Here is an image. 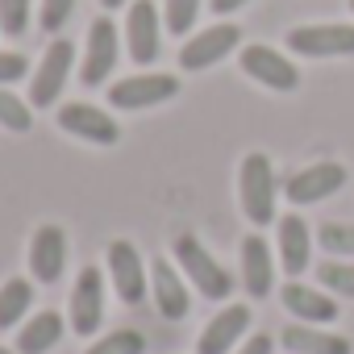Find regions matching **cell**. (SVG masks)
Masks as SVG:
<instances>
[{
  "label": "cell",
  "mask_w": 354,
  "mask_h": 354,
  "mask_svg": "<svg viewBox=\"0 0 354 354\" xmlns=\"http://www.w3.org/2000/svg\"><path fill=\"white\" fill-rule=\"evenodd\" d=\"M238 196H242V213L250 225H271L275 221V196H279V180L267 154H246L238 167Z\"/></svg>",
  "instance_id": "1"
},
{
  "label": "cell",
  "mask_w": 354,
  "mask_h": 354,
  "mask_svg": "<svg viewBox=\"0 0 354 354\" xmlns=\"http://www.w3.org/2000/svg\"><path fill=\"white\" fill-rule=\"evenodd\" d=\"M171 254H175V263H180L184 279L196 283L201 296H209V300H230V296H234V275L201 246V238L180 234V238L171 242Z\"/></svg>",
  "instance_id": "2"
},
{
  "label": "cell",
  "mask_w": 354,
  "mask_h": 354,
  "mask_svg": "<svg viewBox=\"0 0 354 354\" xmlns=\"http://www.w3.org/2000/svg\"><path fill=\"white\" fill-rule=\"evenodd\" d=\"M175 92H180V80L175 75H129V80H117L109 88V104L113 109H129V113H142V109H154L162 100H171Z\"/></svg>",
  "instance_id": "3"
},
{
  "label": "cell",
  "mask_w": 354,
  "mask_h": 354,
  "mask_svg": "<svg viewBox=\"0 0 354 354\" xmlns=\"http://www.w3.org/2000/svg\"><path fill=\"white\" fill-rule=\"evenodd\" d=\"M104 263H109V279H113L117 300H125V304H142V300H146V267H142L138 246L125 242V238H117V242H109Z\"/></svg>",
  "instance_id": "4"
},
{
  "label": "cell",
  "mask_w": 354,
  "mask_h": 354,
  "mask_svg": "<svg viewBox=\"0 0 354 354\" xmlns=\"http://www.w3.org/2000/svg\"><path fill=\"white\" fill-rule=\"evenodd\" d=\"M100 321H104V271L84 267L71 288V329L80 337H92L100 329Z\"/></svg>",
  "instance_id": "5"
},
{
  "label": "cell",
  "mask_w": 354,
  "mask_h": 354,
  "mask_svg": "<svg viewBox=\"0 0 354 354\" xmlns=\"http://www.w3.org/2000/svg\"><path fill=\"white\" fill-rule=\"evenodd\" d=\"M238 42H242V30L230 26V21H217V26L201 30L192 42H184V50H180V67H184V71H205V67L221 63L225 55H234Z\"/></svg>",
  "instance_id": "6"
},
{
  "label": "cell",
  "mask_w": 354,
  "mask_h": 354,
  "mask_svg": "<svg viewBox=\"0 0 354 354\" xmlns=\"http://www.w3.org/2000/svg\"><path fill=\"white\" fill-rule=\"evenodd\" d=\"M71 63H75V46L63 42V38L50 42V50L42 55V63L34 71V84H30V104L34 109H50L59 100V92H63V84L71 75Z\"/></svg>",
  "instance_id": "7"
},
{
  "label": "cell",
  "mask_w": 354,
  "mask_h": 354,
  "mask_svg": "<svg viewBox=\"0 0 354 354\" xmlns=\"http://www.w3.org/2000/svg\"><path fill=\"white\" fill-rule=\"evenodd\" d=\"M288 50L292 55H308V59L354 55V26H296L288 34Z\"/></svg>",
  "instance_id": "8"
},
{
  "label": "cell",
  "mask_w": 354,
  "mask_h": 354,
  "mask_svg": "<svg viewBox=\"0 0 354 354\" xmlns=\"http://www.w3.org/2000/svg\"><path fill=\"white\" fill-rule=\"evenodd\" d=\"M238 63H242V71H246L250 80H259L263 88L292 92V88L300 84V71L292 67V59H283L279 50H271V46H263V42H250V46H242Z\"/></svg>",
  "instance_id": "9"
},
{
  "label": "cell",
  "mask_w": 354,
  "mask_h": 354,
  "mask_svg": "<svg viewBox=\"0 0 354 354\" xmlns=\"http://www.w3.org/2000/svg\"><path fill=\"white\" fill-rule=\"evenodd\" d=\"M150 292H154L158 317H167V321H188L192 296H188V283H184V271L180 267H171L167 259H154L150 263Z\"/></svg>",
  "instance_id": "10"
},
{
  "label": "cell",
  "mask_w": 354,
  "mask_h": 354,
  "mask_svg": "<svg viewBox=\"0 0 354 354\" xmlns=\"http://www.w3.org/2000/svg\"><path fill=\"white\" fill-rule=\"evenodd\" d=\"M59 125H63L71 138H84V142H92V146H113V142H121V125H117L104 109L84 104V100L63 104V109H59Z\"/></svg>",
  "instance_id": "11"
},
{
  "label": "cell",
  "mask_w": 354,
  "mask_h": 354,
  "mask_svg": "<svg viewBox=\"0 0 354 354\" xmlns=\"http://www.w3.org/2000/svg\"><path fill=\"white\" fill-rule=\"evenodd\" d=\"M342 184H346V167H342V162H313V167L288 175L283 192H288L292 205H317V201L333 196Z\"/></svg>",
  "instance_id": "12"
},
{
  "label": "cell",
  "mask_w": 354,
  "mask_h": 354,
  "mask_svg": "<svg viewBox=\"0 0 354 354\" xmlns=\"http://www.w3.org/2000/svg\"><path fill=\"white\" fill-rule=\"evenodd\" d=\"M117 67V26L109 17L92 21L88 30V46H84V88H100Z\"/></svg>",
  "instance_id": "13"
},
{
  "label": "cell",
  "mask_w": 354,
  "mask_h": 354,
  "mask_svg": "<svg viewBox=\"0 0 354 354\" xmlns=\"http://www.w3.org/2000/svg\"><path fill=\"white\" fill-rule=\"evenodd\" d=\"M250 329V304H225L217 308V317L201 329L196 354H230Z\"/></svg>",
  "instance_id": "14"
},
{
  "label": "cell",
  "mask_w": 354,
  "mask_h": 354,
  "mask_svg": "<svg viewBox=\"0 0 354 354\" xmlns=\"http://www.w3.org/2000/svg\"><path fill=\"white\" fill-rule=\"evenodd\" d=\"M30 271L34 279L42 283H55L63 271H67V234L63 225H38L34 230V242H30Z\"/></svg>",
  "instance_id": "15"
},
{
  "label": "cell",
  "mask_w": 354,
  "mask_h": 354,
  "mask_svg": "<svg viewBox=\"0 0 354 354\" xmlns=\"http://www.w3.org/2000/svg\"><path fill=\"white\" fill-rule=\"evenodd\" d=\"M125 42H129V59L150 67L158 59V9L154 0H133L129 17H125Z\"/></svg>",
  "instance_id": "16"
},
{
  "label": "cell",
  "mask_w": 354,
  "mask_h": 354,
  "mask_svg": "<svg viewBox=\"0 0 354 354\" xmlns=\"http://www.w3.org/2000/svg\"><path fill=\"white\" fill-rule=\"evenodd\" d=\"M271 283H275L271 246H267L263 234H250L242 242V288L250 292V300H263V296H271Z\"/></svg>",
  "instance_id": "17"
},
{
  "label": "cell",
  "mask_w": 354,
  "mask_h": 354,
  "mask_svg": "<svg viewBox=\"0 0 354 354\" xmlns=\"http://www.w3.org/2000/svg\"><path fill=\"white\" fill-rule=\"evenodd\" d=\"M283 308L296 317V321H304V325H329V321H337V300L333 296H325V292H317V288H308V283H283Z\"/></svg>",
  "instance_id": "18"
},
{
  "label": "cell",
  "mask_w": 354,
  "mask_h": 354,
  "mask_svg": "<svg viewBox=\"0 0 354 354\" xmlns=\"http://www.w3.org/2000/svg\"><path fill=\"white\" fill-rule=\"evenodd\" d=\"M279 342H283V350H292V354H350V350H354L350 337L325 333L321 325H304V321L288 325Z\"/></svg>",
  "instance_id": "19"
},
{
  "label": "cell",
  "mask_w": 354,
  "mask_h": 354,
  "mask_svg": "<svg viewBox=\"0 0 354 354\" xmlns=\"http://www.w3.org/2000/svg\"><path fill=\"white\" fill-rule=\"evenodd\" d=\"M279 263H283V275H304L308 263H313V234L300 217H283L279 221Z\"/></svg>",
  "instance_id": "20"
},
{
  "label": "cell",
  "mask_w": 354,
  "mask_h": 354,
  "mask_svg": "<svg viewBox=\"0 0 354 354\" xmlns=\"http://www.w3.org/2000/svg\"><path fill=\"white\" fill-rule=\"evenodd\" d=\"M63 337V317L55 308L34 313L21 329H17V354H46L50 346H59Z\"/></svg>",
  "instance_id": "21"
},
{
  "label": "cell",
  "mask_w": 354,
  "mask_h": 354,
  "mask_svg": "<svg viewBox=\"0 0 354 354\" xmlns=\"http://www.w3.org/2000/svg\"><path fill=\"white\" fill-rule=\"evenodd\" d=\"M34 308V283L30 279H9L5 288H0V329H13L26 313Z\"/></svg>",
  "instance_id": "22"
},
{
  "label": "cell",
  "mask_w": 354,
  "mask_h": 354,
  "mask_svg": "<svg viewBox=\"0 0 354 354\" xmlns=\"http://www.w3.org/2000/svg\"><path fill=\"white\" fill-rule=\"evenodd\" d=\"M317 283L333 296H346L354 300V263L350 259H329V263H317Z\"/></svg>",
  "instance_id": "23"
},
{
  "label": "cell",
  "mask_w": 354,
  "mask_h": 354,
  "mask_svg": "<svg viewBox=\"0 0 354 354\" xmlns=\"http://www.w3.org/2000/svg\"><path fill=\"white\" fill-rule=\"evenodd\" d=\"M142 350H146V337L138 329H113L88 346V354H142Z\"/></svg>",
  "instance_id": "24"
},
{
  "label": "cell",
  "mask_w": 354,
  "mask_h": 354,
  "mask_svg": "<svg viewBox=\"0 0 354 354\" xmlns=\"http://www.w3.org/2000/svg\"><path fill=\"white\" fill-rule=\"evenodd\" d=\"M317 242H321L329 254H337V259H354V225H350V221H329V225H321V230H317Z\"/></svg>",
  "instance_id": "25"
},
{
  "label": "cell",
  "mask_w": 354,
  "mask_h": 354,
  "mask_svg": "<svg viewBox=\"0 0 354 354\" xmlns=\"http://www.w3.org/2000/svg\"><path fill=\"white\" fill-rule=\"evenodd\" d=\"M0 125H5V129H13V133H30V125H34V113H30V104H26L21 96L5 92V88H0Z\"/></svg>",
  "instance_id": "26"
},
{
  "label": "cell",
  "mask_w": 354,
  "mask_h": 354,
  "mask_svg": "<svg viewBox=\"0 0 354 354\" xmlns=\"http://www.w3.org/2000/svg\"><path fill=\"white\" fill-rule=\"evenodd\" d=\"M196 13H201V0H167V17H162V26H167L175 38H184V34L196 26Z\"/></svg>",
  "instance_id": "27"
},
{
  "label": "cell",
  "mask_w": 354,
  "mask_h": 354,
  "mask_svg": "<svg viewBox=\"0 0 354 354\" xmlns=\"http://www.w3.org/2000/svg\"><path fill=\"white\" fill-rule=\"evenodd\" d=\"M30 26V0H0V34L21 38Z\"/></svg>",
  "instance_id": "28"
},
{
  "label": "cell",
  "mask_w": 354,
  "mask_h": 354,
  "mask_svg": "<svg viewBox=\"0 0 354 354\" xmlns=\"http://www.w3.org/2000/svg\"><path fill=\"white\" fill-rule=\"evenodd\" d=\"M71 9H75V0H42V30L46 34L63 30L67 17H71Z\"/></svg>",
  "instance_id": "29"
},
{
  "label": "cell",
  "mask_w": 354,
  "mask_h": 354,
  "mask_svg": "<svg viewBox=\"0 0 354 354\" xmlns=\"http://www.w3.org/2000/svg\"><path fill=\"white\" fill-rule=\"evenodd\" d=\"M30 71V59L26 55H13V50H0V84H13Z\"/></svg>",
  "instance_id": "30"
},
{
  "label": "cell",
  "mask_w": 354,
  "mask_h": 354,
  "mask_svg": "<svg viewBox=\"0 0 354 354\" xmlns=\"http://www.w3.org/2000/svg\"><path fill=\"white\" fill-rule=\"evenodd\" d=\"M275 350V337H267V333H254L250 342H242L234 354H271Z\"/></svg>",
  "instance_id": "31"
},
{
  "label": "cell",
  "mask_w": 354,
  "mask_h": 354,
  "mask_svg": "<svg viewBox=\"0 0 354 354\" xmlns=\"http://www.w3.org/2000/svg\"><path fill=\"white\" fill-rule=\"evenodd\" d=\"M209 5H213V13H234V9L246 5V0H209Z\"/></svg>",
  "instance_id": "32"
},
{
  "label": "cell",
  "mask_w": 354,
  "mask_h": 354,
  "mask_svg": "<svg viewBox=\"0 0 354 354\" xmlns=\"http://www.w3.org/2000/svg\"><path fill=\"white\" fill-rule=\"evenodd\" d=\"M100 5H104V9H121V5H125V0H100Z\"/></svg>",
  "instance_id": "33"
},
{
  "label": "cell",
  "mask_w": 354,
  "mask_h": 354,
  "mask_svg": "<svg viewBox=\"0 0 354 354\" xmlns=\"http://www.w3.org/2000/svg\"><path fill=\"white\" fill-rule=\"evenodd\" d=\"M0 354H17V350H9V346H0Z\"/></svg>",
  "instance_id": "34"
},
{
  "label": "cell",
  "mask_w": 354,
  "mask_h": 354,
  "mask_svg": "<svg viewBox=\"0 0 354 354\" xmlns=\"http://www.w3.org/2000/svg\"><path fill=\"white\" fill-rule=\"evenodd\" d=\"M350 9H354V0H350Z\"/></svg>",
  "instance_id": "35"
}]
</instances>
